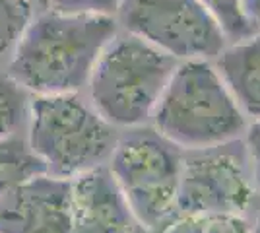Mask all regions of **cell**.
Listing matches in <instances>:
<instances>
[{
    "label": "cell",
    "instance_id": "obj_18",
    "mask_svg": "<svg viewBox=\"0 0 260 233\" xmlns=\"http://www.w3.org/2000/svg\"><path fill=\"white\" fill-rule=\"evenodd\" d=\"M243 16L249 22L252 34H260V0H243Z\"/></svg>",
    "mask_w": 260,
    "mask_h": 233
},
{
    "label": "cell",
    "instance_id": "obj_6",
    "mask_svg": "<svg viewBox=\"0 0 260 233\" xmlns=\"http://www.w3.org/2000/svg\"><path fill=\"white\" fill-rule=\"evenodd\" d=\"M258 212L260 192L252 179L243 136L214 146L183 150L175 218L231 214L250 220Z\"/></svg>",
    "mask_w": 260,
    "mask_h": 233
},
{
    "label": "cell",
    "instance_id": "obj_10",
    "mask_svg": "<svg viewBox=\"0 0 260 233\" xmlns=\"http://www.w3.org/2000/svg\"><path fill=\"white\" fill-rule=\"evenodd\" d=\"M249 121L260 119V34L228 43L212 60Z\"/></svg>",
    "mask_w": 260,
    "mask_h": 233
},
{
    "label": "cell",
    "instance_id": "obj_12",
    "mask_svg": "<svg viewBox=\"0 0 260 233\" xmlns=\"http://www.w3.org/2000/svg\"><path fill=\"white\" fill-rule=\"evenodd\" d=\"M31 93L8 70H0V138L25 132Z\"/></svg>",
    "mask_w": 260,
    "mask_h": 233
},
{
    "label": "cell",
    "instance_id": "obj_4",
    "mask_svg": "<svg viewBox=\"0 0 260 233\" xmlns=\"http://www.w3.org/2000/svg\"><path fill=\"white\" fill-rule=\"evenodd\" d=\"M119 132L82 93L31 95L25 138L53 177L74 179L105 165Z\"/></svg>",
    "mask_w": 260,
    "mask_h": 233
},
{
    "label": "cell",
    "instance_id": "obj_5",
    "mask_svg": "<svg viewBox=\"0 0 260 233\" xmlns=\"http://www.w3.org/2000/svg\"><path fill=\"white\" fill-rule=\"evenodd\" d=\"M183 150L152 124L122 128L107 167L144 229L161 231L175 218Z\"/></svg>",
    "mask_w": 260,
    "mask_h": 233
},
{
    "label": "cell",
    "instance_id": "obj_9",
    "mask_svg": "<svg viewBox=\"0 0 260 233\" xmlns=\"http://www.w3.org/2000/svg\"><path fill=\"white\" fill-rule=\"evenodd\" d=\"M72 233H152L130 210L107 163L70 179Z\"/></svg>",
    "mask_w": 260,
    "mask_h": 233
},
{
    "label": "cell",
    "instance_id": "obj_14",
    "mask_svg": "<svg viewBox=\"0 0 260 233\" xmlns=\"http://www.w3.org/2000/svg\"><path fill=\"white\" fill-rule=\"evenodd\" d=\"M33 12L25 0H0V60L10 56Z\"/></svg>",
    "mask_w": 260,
    "mask_h": 233
},
{
    "label": "cell",
    "instance_id": "obj_7",
    "mask_svg": "<svg viewBox=\"0 0 260 233\" xmlns=\"http://www.w3.org/2000/svg\"><path fill=\"white\" fill-rule=\"evenodd\" d=\"M119 29L140 37L177 60H214L228 39L198 0H122Z\"/></svg>",
    "mask_w": 260,
    "mask_h": 233
},
{
    "label": "cell",
    "instance_id": "obj_1",
    "mask_svg": "<svg viewBox=\"0 0 260 233\" xmlns=\"http://www.w3.org/2000/svg\"><path fill=\"white\" fill-rule=\"evenodd\" d=\"M113 16L35 14L8 56L10 76L31 95L80 93L105 45L117 35Z\"/></svg>",
    "mask_w": 260,
    "mask_h": 233
},
{
    "label": "cell",
    "instance_id": "obj_8",
    "mask_svg": "<svg viewBox=\"0 0 260 233\" xmlns=\"http://www.w3.org/2000/svg\"><path fill=\"white\" fill-rule=\"evenodd\" d=\"M70 192V179H27L0 198V233H72Z\"/></svg>",
    "mask_w": 260,
    "mask_h": 233
},
{
    "label": "cell",
    "instance_id": "obj_20",
    "mask_svg": "<svg viewBox=\"0 0 260 233\" xmlns=\"http://www.w3.org/2000/svg\"><path fill=\"white\" fill-rule=\"evenodd\" d=\"M25 2L31 4L33 8H35V6H47V4H49V0H25Z\"/></svg>",
    "mask_w": 260,
    "mask_h": 233
},
{
    "label": "cell",
    "instance_id": "obj_15",
    "mask_svg": "<svg viewBox=\"0 0 260 233\" xmlns=\"http://www.w3.org/2000/svg\"><path fill=\"white\" fill-rule=\"evenodd\" d=\"M221 27L228 43H235L252 35L249 22L243 16V0H198Z\"/></svg>",
    "mask_w": 260,
    "mask_h": 233
},
{
    "label": "cell",
    "instance_id": "obj_3",
    "mask_svg": "<svg viewBox=\"0 0 260 233\" xmlns=\"http://www.w3.org/2000/svg\"><path fill=\"white\" fill-rule=\"evenodd\" d=\"M181 60L136 35L119 29L105 45L87 80V99L119 130L152 119Z\"/></svg>",
    "mask_w": 260,
    "mask_h": 233
},
{
    "label": "cell",
    "instance_id": "obj_11",
    "mask_svg": "<svg viewBox=\"0 0 260 233\" xmlns=\"http://www.w3.org/2000/svg\"><path fill=\"white\" fill-rule=\"evenodd\" d=\"M41 173H47L45 165L33 154L25 132L0 138V198Z\"/></svg>",
    "mask_w": 260,
    "mask_h": 233
},
{
    "label": "cell",
    "instance_id": "obj_19",
    "mask_svg": "<svg viewBox=\"0 0 260 233\" xmlns=\"http://www.w3.org/2000/svg\"><path fill=\"white\" fill-rule=\"evenodd\" d=\"M250 233H260V212L256 214V218L252 220V227H250Z\"/></svg>",
    "mask_w": 260,
    "mask_h": 233
},
{
    "label": "cell",
    "instance_id": "obj_2",
    "mask_svg": "<svg viewBox=\"0 0 260 233\" xmlns=\"http://www.w3.org/2000/svg\"><path fill=\"white\" fill-rule=\"evenodd\" d=\"M152 126L181 150L241 138L249 119L212 60H181L152 115Z\"/></svg>",
    "mask_w": 260,
    "mask_h": 233
},
{
    "label": "cell",
    "instance_id": "obj_13",
    "mask_svg": "<svg viewBox=\"0 0 260 233\" xmlns=\"http://www.w3.org/2000/svg\"><path fill=\"white\" fill-rule=\"evenodd\" d=\"M252 222L231 214L177 216L159 233H250Z\"/></svg>",
    "mask_w": 260,
    "mask_h": 233
},
{
    "label": "cell",
    "instance_id": "obj_16",
    "mask_svg": "<svg viewBox=\"0 0 260 233\" xmlns=\"http://www.w3.org/2000/svg\"><path fill=\"white\" fill-rule=\"evenodd\" d=\"M122 0H49L47 8L64 14H89V16H117Z\"/></svg>",
    "mask_w": 260,
    "mask_h": 233
},
{
    "label": "cell",
    "instance_id": "obj_17",
    "mask_svg": "<svg viewBox=\"0 0 260 233\" xmlns=\"http://www.w3.org/2000/svg\"><path fill=\"white\" fill-rule=\"evenodd\" d=\"M243 140H245V146H247L250 169H252V179H254V185H256V189L260 192V119L249 122L247 130L243 134Z\"/></svg>",
    "mask_w": 260,
    "mask_h": 233
}]
</instances>
